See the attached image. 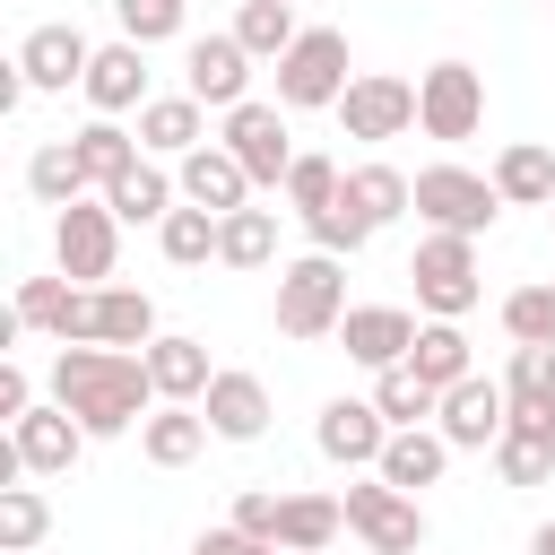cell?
<instances>
[{
  "mask_svg": "<svg viewBox=\"0 0 555 555\" xmlns=\"http://www.w3.org/2000/svg\"><path fill=\"white\" fill-rule=\"evenodd\" d=\"M52 408H69L87 425V442H113V434H139L165 399L147 382V356H130V347H61L52 356Z\"/></svg>",
  "mask_w": 555,
  "mask_h": 555,
  "instance_id": "6da1fadb",
  "label": "cell"
},
{
  "mask_svg": "<svg viewBox=\"0 0 555 555\" xmlns=\"http://www.w3.org/2000/svg\"><path fill=\"white\" fill-rule=\"evenodd\" d=\"M356 304H347V260H330V251H304V260H286L278 269V330L286 338H338V321H347Z\"/></svg>",
  "mask_w": 555,
  "mask_h": 555,
  "instance_id": "7a4b0ae2",
  "label": "cell"
},
{
  "mask_svg": "<svg viewBox=\"0 0 555 555\" xmlns=\"http://www.w3.org/2000/svg\"><path fill=\"white\" fill-rule=\"evenodd\" d=\"M408 278H416V312H425V321H460V312H477V295H486L468 234H425V243L408 251Z\"/></svg>",
  "mask_w": 555,
  "mask_h": 555,
  "instance_id": "3957f363",
  "label": "cell"
},
{
  "mask_svg": "<svg viewBox=\"0 0 555 555\" xmlns=\"http://www.w3.org/2000/svg\"><path fill=\"white\" fill-rule=\"evenodd\" d=\"M347 87H356V78H347V35H338V26H304L295 52L278 61V104H286V113H338Z\"/></svg>",
  "mask_w": 555,
  "mask_h": 555,
  "instance_id": "277c9868",
  "label": "cell"
},
{
  "mask_svg": "<svg viewBox=\"0 0 555 555\" xmlns=\"http://www.w3.org/2000/svg\"><path fill=\"white\" fill-rule=\"evenodd\" d=\"M416 217H425V234H486L494 217H503V191H494V173H468V165H425L416 173Z\"/></svg>",
  "mask_w": 555,
  "mask_h": 555,
  "instance_id": "5b68a950",
  "label": "cell"
},
{
  "mask_svg": "<svg viewBox=\"0 0 555 555\" xmlns=\"http://www.w3.org/2000/svg\"><path fill=\"white\" fill-rule=\"evenodd\" d=\"M113 260H121V217H113L104 199H78V208L52 217V269H61L69 286H104Z\"/></svg>",
  "mask_w": 555,
  "mask_h": 555,
  "instance_id": "8992f818",
  "label": "cell"
},
{
  "mask_svg": "<svg viewBox=\"0 0 555 555\" xmlns=\"http://www.w3.org/2000/svg\"><path fill=\"white\" fill-rule=\"evenodd\" d=\"M217 139L243 156V173H251L260 191H286V173H295V156H304V147H295V130H286V104H260V95H251V104H234Z\"/></svg>",
  "mask_w": 555,
  "mask_h": 555,
  "instance_id": "52a82bcc",
  "label": "cell"
},
{
  "mask_svg": "<svg viewBox=\"0 0 555 555\" xmlns=\"http://www.w3.org/2000/svg\"><path fill=\"white\" fill-rule=\"evenodd\" d=\"M338 503H347V529L364 538V555H416V546H425V503H416V494L364 477V486H347Z\"/></svg>",
  "mask_w": 555,
  "mask_h": 555,
  "instance_id": "ba28073f",
  "label": "cell"
},
{
  "mask_svg": "<svg viewBox=\"0 0 555 555\" xmlns=\"http://www.w3.org/2000/svg\"><path fill=\"white\" fill-rule=\"evenodd\" d=\"M416 130L425 139H477L486 130V78L468 61H434L416 78Z\"/></svg>",
  "mask_w": 555,
  "mask_h": 555,
  "instance_id": "9c48e42d",
  "label": "cell"
},
{
  "mask_svg": "<svg viewBox=\"0 0 555 555\" xmlns=\"http://www.w3.org/2000/svg\"><path fill=\"white\" fill-rule=\"evenodd\" d=\"M182 95H199L208 113L251 104V52L234 43V26H225V35H191V43H182Z\"/></svg>",
  "mask_w": 555,
  "mask_h": 555,
  "instance_id": "30bf717a",
  "label": "cell"
},
{
  "mask_svg": "<svg viewBox=\"0 0 555 555\" xmlns=\"http://www.w3.org/2000/svg\"><path fill=\"white\" fill-rule=\"evenodd\" d=\"M338 121H347V139H364V147L408 139V130H416V87L390 78V69H356V87L338 95Z\"/></svg>",
  "mask_w": 555,
  "mask_h": 555,
  "instance_id": "8fae6325",
  "label": "cell"
},
{
  "mask_svg": "<svg viewBox=\"0 0 555 555\" xmlns=\"http://www.w3.org/2000/svg\"><path fill=\"white\" fill-rule=\"evenodd\" d=\"M26 330L61 338V347H95V286H69L61 269L52 278H17V304H9Z\"/></svg>",
  "mask_w": 555,
  "mask_h": 555,
  "instance_id": "7c38bea8",
  "label": "cell"
},
{
  "mask_svg": "<svg viewBox=\"0 0 555 555\" xmlns=\"http://www.w3.org/2000/svg\"><path fill=\"white\" fill-rule=\"evenodd\" d=\"M503 425H512V390H503V382L468 373L460 390H442V416H434V434H442L451 451H494V442H503Z\"/></svg>",
  "mask_w": 555,
  "mask_h": 555,
  "instance_id": "4fadbf2b",
  "label": "cell"
},
{
  "mask_svg": "<svg viewBox=\"0 0 555 555\" xmlns=\"http://www.w3.org/2000/svg\"><path fill=\"white\" fill-rule=\"evenodd\" d=\"M17 69H26V87H35V95H61V87H87V69H95V43H87L69 17H52V26H26V43H17Z\"/></svg>",
  "mask_w": 555,
  "mask_h": 555,
  "instance_id": "5bb4252c",
  "label": "cell"
},
{
  "mask_svg": "<svg viewBox=\"0 0 555 555\" xmlns=\"http://www.w3.org/2000/svg\"><path fill=\"white\" fill-rule=\"evenodd\" d=\"M416 312L408 304H356L347 321H338V347H347V364H364V373H390V364H408V347H416Z\"/></svg>",
  "mask_w": 555,
  "mask_h": 555,
  "instance_id": "9a60e30c",
  "label": "cell"
},
{
  "mask_svg": "<svg viewBox=\"0 0 555 555\" xmlns=\"http://www.w3.org/2000/svg\"><path fill=\"white\" fill-rule=\"evenodd\" d=\"M312 442H321V460H338V468H382L390 416H382L373 399H330V408L312 416Z\"/></svg>",
  "mask_w": 555,
  "mask_h": 555,
  "instance_id": "2e32d148",
  "label": "cell"
},
{
  "mask_svg": "<svg viewBox=\"0 0 555 555\" xmlns=\"http://www.w3.org/2000/svg\"><path fill=\"white\" fill-rule=\"evenodd\" d=\"M9 442H17V460H26V477H69L78 468V451H87V425L69 416V408H52V399H35L17 425H9Z\"/></svg>",
  "mask_w": 555,
  "mask_h": 555,
  "instance_id": "e0dca14e",
  "label": "cell"
},
{
  "mask_svg": "<svg viewBox=\"0 0 555 555\" xmlns=\"http://www.w3.org/2000/svg\"><path fill=\"white\" fill-rule=\"evenodd\" d=\"M173 182H182V199H191V208H208V217H234V208H251V191H260V182L243 173V156H234L225 139H208V147H191Z\"/></svg>",
  "mask_w": 555,
  "mask_h": 555,
  "instance_id": "ac0fdd59",
  "label": "cell"
},
{
  "mask_svg": "<svg viewBox=\"0 0 555 555\" xmlns=\"http://www.w3.org/2000/svg\"><path fill=\"white\" fill-rule=\"evenodd\" d=\"M199 416H208V434H217V442H260V434H269V382H260V373H243V364H217V382H208Z\"/></svg>",
  "mask_w": 555,
  "mask_h": 555,
  "instance_id": "d6986e66",
  "label": "cell"
},
{
  "mask_svg": "<svg viewBox=\"0 0 555 555\" xmlns=\"http://www.w3.org/2000/svg\"><path fill=\"white\" fill-rule=\"evenodd\" d=\"M87 104H95V121L147 113V52H139V43H95V69H87Z\"/></svg>",
  "mask_w": 555,
  "mask_h": 555,
  "instance_id": "ffe728a7",
  "label": "cell"
},
{
  "mask_svg": "<svg viewBox=\"0 0 555 555\" xmlns=\"http://www.w3.org/2000/svg\"><path fill=\"white\" fill-rule=\"evenodd\" d=\"M139 356H147L156 399H173V408H199V399H208V382H217L208 347H199V338H182V330H165V338H156V347H139Z\"/></svg>",
  "mask_w": 555,
  "mask_h": 555,
  "instance_id": "44dd1931",
  "label": "cell"
},
{
  "mask_svg": "<svg viewBox=\"0 0 555 555\" xmlns=\"http://www.w3.org/2000/svg\"><path fill=\"white\" fill-rule=\"evenodd\" d=\"M347 208L382 234V225H399L408 208H416V173H399V165H382V156H364V165H347Z\"/></svg>",
  "mask_w": 555,
  "mask_h": 555,
  "instance_id": "7402d4cb",
  "label": "cell"
},
{
  "mask_svg": "<svg viewBox=\"0 0 555 555\" xmlns=\"http://www.w3.org/2000/svg\"><path fill=\"white\" fill-rule=\"evenodd\" d=\"M139 147H147V156H191V147H208V104H199V95H147Z\"/></svg>",
  "mask_w": 555,
  "mask_h": 555,
  "instance_id": "603a6c76",
  "label": "cell"
},
{
  "mask_svg": "<svg viewBox=\"0 0 555 555\" xmlns=\"http://www.w3.org/2000/svg\"><path fill=\"white\" fill-rule=\"evenodd\" d=\"M442 468H451V442L434 434V425H408V434H390V451H382V486H399V494H425V486H442Z\"/></svg>",
  "mask_w": 555,
  "mask_h": 555,
  "instance_id": "cb8c5ba5",
  "label": "cell"
},
{
  "mask_svg": "<svg viewBox=\"0 0 555 555\" xmlns=\"http://www.w3.org/2000/svg\"><path fill=\"white\" fill-rule=\"evenodd\" d=\"M494 191H503V208H555V147L546 139H512L494 156Z\"/></svg>",
  "mask_w": 555,
  "mask_h": 555,
  "instance_id": "d4e9b609",
  "label": "cell"
},
{
  "mask_svg": "<svg viewBox=\"0 0 555 555\" xmlns=\"http://www.w3.org/2000/svg\"><path fill=\"white\" fill-rule=\"evenodd\" d=\"M494 477L503 486H546L555 477V416H512L494 442Z\"/></svg>",
  "mask_w": 555,
  "mask_h": 555,
  "instance_id": "484cf974",
  "label": "cell"
},
{
  "mask_svg": "<svg viewBox=\"0 0 555 555\" xmlns=\"http://www.w3.org/2000/svg\"><path fill=\"white\" fill-rule=\"evenodd\" d=\"M347 529L338 494H286L278 503V555H330V538Z\"/></svg>",
  "mask_w": 555,
  "mask_h": 555,
  "instance_id": "4316f807",
  "label": "cell"
},
{
  "mask_svg": "<svg viewBox=\"0 0 555 555\" xmlns=\"http://www.w3.org/2000/svg\"><path fill=\"white\" fill-rule=\"evenodd\" d=\"M173 199H182V182H173L165 165H147V156L104 191V208H113L121 225H165V217H173Z\"/></svg>",
  "mask_w": 555,
  "mask_h": 555,
  "instance_id": "83f0119b",
  "label": "cell"
},
{
  "mask_svg": "<svg viewBox=\"0 0 555 555\" xmlns=\"http://www.w3.org/2000/svg\"><path fill=\"white\" fill-rule=\"evenodd\" d=\"M165 330H156V304L139 295V286H95V347H156Z\"/></svg>",
  "mask_w": 555,
  "mask_h": 555,
  "instance_id": "f1b7e54d",
  "label": "cell"
},
{
  "mask_svg": "<svg viewBox=\"0 0 555 555\" xmlns=\"http://www.w3.org/2000/svg\"><path fill=\"white\" fill-rule=\"evenodd\" d=\"M139 451H147L156 468H191V460L208 451V416H199V408H173V399H165V408H156V416L139 425Z\"/></svg>",
  "mask_w": 555,
  "mask_h": 555,
  "instance_id": "f546056e",
  "label": "cell"
},
{
  "mask_svg": "<svg viewBox=\"0 0 555 555\" xmlns=\"http://www.w3.org/2000/svg\"><path fill=\"white\" fill-rule=\"evenodd\" d=\"M295 35H304L295 0H243V9H234V43H243L251 61H269V69L295 52Z\"/></svg>",
  "mask_w": 555,
  "mask_h": 555,
  "instance_id": "4dcf8cb0",
  "label": "cell"
},
{
  "mask_svg": "<svg viewBox=\"0 0 555 555\" xmlns=\"http://www.w3.org/2000/svg\"><path fill=\"white\" fill-rule=\"evenodd\" d=\"M26 191H35L52 217L78 208V199H87V165H78V147H69V139H43V147L26 156Z\"/></svg>",
  "mask_w": 555,
  "mask_h": 555,
  "instance_id": "1f68e13d",
  "label": "cell"
},
{
  "mask_svg": "<svg viewBox=\"0 0 555 555\" xmlns=\"http://www.w3.org/2000/svg\"><path fill=\"white\" fill-rule=\"evenodd\" d=\"M408 364H416V382H434V390H460L477 364H468V330L460 321H425L416 330V347H408Z\"/></svg>",
  "mask_w": 555,
  "mask_h": 555,
  "instance_id": "d6a6232c",
  "label": "cell"
},
{
  "mask_svg": "<svg viewBox=\"0 0 555 555\" xmlns=\"http://www.w3.org/2000/svg\"><path fill=\"white\" fill-rule=\"evenodd\" d=\"M69 147H78V165H87L95 191H113V182L139 165V130H121V121H87V130H69Z\"/></svg>",
  "mask_w": 555,
  "mask_h": 555,
  "instance_id": "836d02e7",
  "label": "cell"
},
{
  "mask_svg": "<svg viewBox=\"0 0 555 555\" xmlns=\"http://www.w3.org/2000/svg\"><path fill=\"white\" fill-rule=\"evenodd\" d=\"M217 260L225 269H269L278 260V208H234L217 225Z\"/></svg>",
  "mask_w": 555,
  "mask_h": 555,
  "instance_id": "e575fe53",
  "label": "cell"
},
{
  "mask_svg": "<svg viewBox=\"0 0 555 555\" xmlns=\"http://www.w3.org/2000/svg\"><path fill=\"white\" fill-rule=\"evenodd\" d=\"M373 408L390 416V434H408V425L442 416V390H434V382H416V364H390V373H373Z\"/></svg>",
  "mask_w": 555,
  "mask_h": 555,
  "instance_id": "d590c367",
  "label": "cell"
},
{
  "mask_svg": "<svg viewBox=\"0 0 555 555\" xmlns=\"http://www.w3.org/2000/svg\"><path fill=\"white\" fill-rule=\"evenodd\" d=\"M503 390H512V416H555V347H512Z\"/></svg>",
  "mask_w": 555,
  "mask_h": 555,
  "instance_id": "8d00e7d4",
  "label": "cell"
},
{
  "mask_svg": "<svg viewBox=\"0 0 555 555\" xmlns=\"http://www.w3.org/2000/svg\"><path fill=\"white\" fill-rule=\"evenodd\" d=\"M217 225H225V217H208V208L182 199V208L156 225V251H165L173 269H199V260H217Z\"/></svg>",
  "mask_w": 555,
  "mask_h": 555,
  "instance_id": "74e56055",
  "label": "cell"
},
{
  "mask_svg": "<svg viewBox=\"0 0 555 555\" xmlns=\"http://www.w3.org/2000/svg\"><path fill=\"white\" fill-rule=\"evenodd\" d=\"M52 538V503L35 486H0V555H35Z\"/></svg>",
  "mask_w": 555,
  "mask_h": 555,
  "instance_id": "f35d334b",
  "label": "cell"
},
{
  "mask_svg": "<svg viewBox=\"0 0 555 555\" xmlns=\"http://www.w3.org/2000/svg\"><path fill=\"white\" fill-rule=\"evenodd\" d=\"M503 330L512 347H555V278H529L503 295Z\"/></svg>",
  "mask_w": 555,
  "mask_h": 555,
  "instance_id": "ab89813d",
  "label": "cell"
},
{
  "mask_svg": "<svg viewBox=\"0 0 555 555\" xmlns=\"http://www.w3.org/2000/svg\"><path fill=\"white\" fill-rule=\"evenodd\" d=\"M338 191H347V173H338L330 156H295V173H286V208H295V217L338 208Z\"/></svg>",
  "mask_w": 555,
  "mask_h": 555,
  "instance_id": "60d3db41",
  "label": "cell"
},
{
  "mask_svg": "<svg viewBox=\"0 0 555 555\" xmlns=\"http://www.w3.org/2000/svg\"><path fill=\"white\" fill-rule=\"evenodd\" d=\"M113 17H121V43H165V35H182V17H191V0H113Z\"/></svg>",
  "mask_w": 555,
  "mask_h": 555,
  "instance_id": "b9f144b4",
  "label": "cell"
},
{
  "mask_svg": "<svg viewBox=\"0 0 555 555\" xmlns=\"http://www.w3.org/2000/svg\"><path fill=\"white\" fill-rule=\"evenodd\" d=\"M304 234H312V251H330V260H356L364 243H373V225L347 208V191H338V208H321V217H304Z\"/></svg>",
  "mask_w": 555,
  "mask_h": 555,
  "instance_id": "7bdbcfd3",
  "label": "cell"
},
{
  "mask_svg": "<svg viewBox=\"0 0 555 555\" xmlns=\"http://www.w3.org/2000/svg\"><path fill=\"white\" fill-rule=\"evenodd\" d=\"M278 503H286V494H269V486L234 494V529H243V538H269V546H278Z\"/></svg>",
  "mask_w": 555,
  "mask_h": 555,
  "instance_id": "ee69618b",
  "label": "cell"
},
{
  "mask_svg": "<svg viewBox=\"0 0 555 555\" xmlns=\"http://www.w3.org/2000/svg\"><path fill=\"white\" fill-rule=\"evenodd\" d=\"M191 555H278V546H269V538H243V529L225 520V529H199V538H191Z\"/></svg>",
  "mask_w": 555,
  "mask_h": 555,
  "instance_id": "f6af8a7d",
  "label": "cell"
},
{
  "mask_svg": "<svg viewBox=\"0 0 555 555\" xmlns=\"http://www.w3.org/2000/svg\"><path fill=\"white\" fill-rule=\"evenodd\" d=\"M26 408H35V382H26V364H17V356H0V416L17 425Z\"/></svg>",
  "mask_w": 555,
  "mask_h": 555,
  "instance_id": "bcb514c9",
  "label": "cell"
},
{
  "mask_svg": "<svg viewBox=\"0 0 555 555\" xmlns=\"http://www.w3.org/2000/svg\"><path fill=\"white\" fill-rule=\"evenodd\" d=\"M529 555H555V520H538V529H529Z\"/></svg>",
  "mask_w": 555,
  "mask_h": 555,
  "instance_id": "7dc6e473",
  "label": "cell"
},
{
  "mask_svg": "<svg viewBox=\"0 0 555 555\" xmlns=\"http://www.w3.org/2000/svg\"><path fill=\"white\" fill-rule=\"evenodd\" d=\"M295 9H312V0H295Z\"/></svg>",
  "mask_w": 555,
  "mask_h": 555,
  "instance_id": "c3c4849f",
  "label": "cell"
},
{
  "mask_svg": "<svg viewBox=\"0 0 555 555\" xmlns=\"http://www.w3.org/2000/svg\"><path fill=\"white\" fill-rule=\"evenodd\" d=\"M546 225H555V208H546Z\"/></svg>",
  "mask_w": 555,
  "mask_h": 555,
  "instance_id": "681fc988",
  "label": "cell"
}]
</instances>
